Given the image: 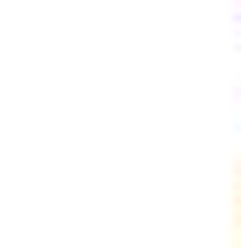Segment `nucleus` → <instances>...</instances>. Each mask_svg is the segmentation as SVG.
<instances>
[]
</instances>
